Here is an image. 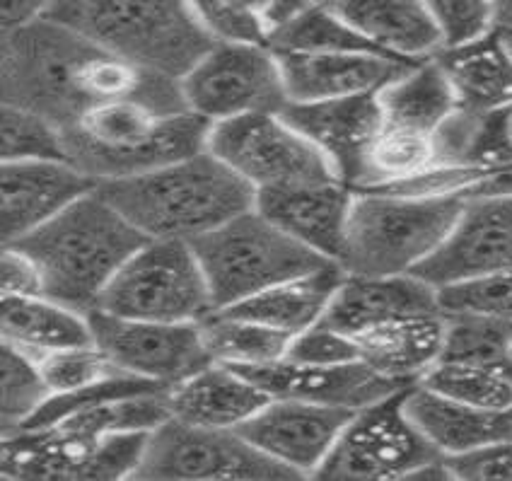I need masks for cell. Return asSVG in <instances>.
Returning <instances> with one entry per match:
<instances>
[{
  "label": "cell",
  "instance_id": "6da1fadb",
  "mask_svg": "<svg viewBox=\"0 0 512 481\" xmlns=\"http://www.w3.org/2000/svg\"><path fill=\"white\" fill-rule=\"evenodd\" d=\"M128 97L170 114L186 109L179 80L119 59L54 17L3 34V102L66 129L87 109Z\"/></svg>",
  "mask_w": 512,
  "mask_h": 481
},
{
  "label": "cell",
  "instance_id": "7a4b0ae2",
  "mask_svg": "<svg viewBox=\"0 0 512 481\" xmlns=\"http://www.w3.org/2000/svg\"><path fill=\"white\" fill-rule=\"evenodd\" d=\"M97 191L148 240L194 242L256 206V189L211 150L143 175L104 179Z\"/></svg>",
  "mask_w": 512,
  "mask_h": 481
},
{
  "label": "cell",
  "instance_id": "3957f363",
  "mask_svg": "<svg viewBox=\"0 0 512 481\" xmlns=\"http://www.w3.org/2000/svg\"><path fill=\"white\" fill-rule=\"evenodd\" d=\"M145 242L148 237L95 189L15 245L42 269L44 295L90 315Z\"/></svg>",
  "mask_w": 512,
  "mask_h": 481
},
{
  "label": "cell",
  "instance_id": "277c9868",
  "mask_svg": "<svg viewBox=\"0 0 512 481\" xmlns=\"http://www.w3.org/2000/svg\"><path fill=\"white\" fill-rule=\"evenodd\" d=\"M211 126L189 109L170 114L128 97L87 109L61 131L68 160L104 182L143 175L201 153L208 148Z\"/></svg>",
  "mask_w": 512,
  "mask_h": 481
},
{
  "label": "cell",
  "instance_id": "5b68a950",
  "mask_svg": "<svg viewBox=\"0 0 512 481\" xmlns=\"http://www.w3.org/2000/svg\"><path fill=\"white\" fill-rule=\"evenodd\" d=\"M46 17L143 71L174 80L215 44L189 0H54Z\"/></svg>",
  "mask_w": 512,
  "mask_h": 481
},
{
  "label": "cell",
  "instance_id": "8992f818",
  "mask_svg": "<svg viewBox=\"0 0 512 481\" xmlns=\"http://www.w3.org/2000/svg\"><path fill=\"white\" fill-rule=\"evenodd\" d=\"M467 199L459 196H401L360 189L348 216L339 264L346 274H413L455 230Z\"/></svg>",
  "mask_w": 512,
  "mask_h": 481
},
{
  "label": "cell",
  "instance_id": "52a82bcc",
  "mask_svg": "<svg viewBox=\"0 0 512 481\" xmlns=\"http://www.w3.org/2000/svg\"><path fill=\"white\" fill-rule=\"evenodd\" d=\"M191 247L206 274L215 310H225L276 283L334 264L300 245L256 208L201 235Z\"/></svg>",
  "mask_w": 512,
  "mask_h": 481
},
{
  "label": "cell",
  "instance_id": "ba28073f",
  "mask_svg": "<svg viewBox=\"0 0 512 481\" xmlns=\"http://www.w3.org/2000/svg\"><path fill=\"white\" fill-rule=\"evenodd\" d=\"M97 310L128 320L203 322L215 307L191 242L148 240L121 266Z\"/></svg>",
  "mask_w": 512,
  "mask_h": 481
},
{
  "label": "cell",
  "instance_id": "9c48e42d",
  "mask_svg": "<svg viewBox=\"0 0 512 481\" xmlns=\"http://www.w3.org/2000/svg\"><path fill=\"white\" fill-rule=\"evenodd\" d=\"M409 387L356 411L314 479H413L416 472L442 457L406 414L404 397Z\"/></svg>",
  "mask_w": 512,
  "mask_h": 481
},
{
  "label": "cell",
  "instance_id": "30bf717a",
  "mask_svg": "<svg viewBox=\"0 0 512 481\" xmlns=\"http://www.w3.org/2000/svg\"><path fill=\"white\" fill-rule=\"evenodd\" d=\"M208 150L256 191L339 179L329 160L281 112L218 121L208 133Z\"/></svg>",
  "mask_w": 512,
  "mask_h": 481
},
{
  "label": "cell",
  "instance_id": "8fae6325",
  "mask_svg": "<svg viewBox=\"0 0 512 481\" xmlns=\"http://www.w3.org/2000/svg\"><path fill=\"white\" fill-rule=\"evenodd\" d=\"M186 109L211 124L288 104L278 54L269 44L215 42L179 80Z\"/></svg>",
  "mask_w": 512,
  "mask_h": 481
},
{
  "label": "cell",
  "instance_id": "7c38bea8",
  "mask_svg": "<svg viewBox=\"0 0 512 481\" xmlns=\"http://www.w3.org/2000/svg\"><path fill=\"white\" fill-rule=\"evenodd\" d=\"M133 479H300L228 428H203L170 416L148 436Z\"/></svg>",
  "mask_w": 512,
  "mask_h": 481
},
{
  "label": "cell",
  "instance_id": "4fadbf2b",
  "mask_svg": "<svg viewBox=\"0 0 512 481\" xmlns=\"http://www.w3.org/2000/svg\"><path fill=\"white\" fill-rule=\"evenodd\" d=\"M87 317L95 344L133 378L174 387L213 363L201 322L128 320L100 310Z\"/></svg>",
  "mask_w": 512,
  "mask_h": 481
},
{
  "label": "cell",
  "instance_id": "5bb4252c",
  "mask_svg": "<svg viewBox=\"0 0 512 481\" xmlns=\"http://www.w3.org/2000/svg\"><path fill=\"white\" fill-rule=\"evenodd\" d=\"M150 433L78 440L56 431H20L3 438L5 479H133Z\"/></svg>",
  "mask_w": 512,
  "mask_h": 481
},
{
  "label": "cell",
  "instance_id": "9a60e30c",
  "mask_svg": "<svg viewBox=\"0 0 512 481\" xmlns=\"http://www.w3.org/2000/svg\"><path fill=\"white\" fill-rule=\"evenodd\" d=\"M353 414L351 409L300 399H271L237 433L300 479H314Z\"/></svg>",
  "mask_w": 512,
  "mask_h": 481
},
{
  "label": "cell",
  "instance_id": "2e32d148",
  "mask_svg": "<svg viewBox=\"0 0 512 481\" xmlns=\"http://www.w3.org/2000/svg\"><path fill=\"white\" fill-rule=\"evenodd\" d=\"M505 271H512V194L469 199L445 245L413 274L445 288Z\"/></svg>",
  "mask_w": 512,
  "mask_h": 481
},
{
  "label": "cell",
  "instance_id": "e0dca14e",
  "mask_svg": "<svg viewBox=\"0 0 512 481\" xmlns=\"http://www.w3.org/2000/svg\"><path fill=\"white\" fill-rule=\"evenodd\" d=\"M97 179L68 160L3 162L0 237L15 245L97 189Z\"/></svg>",
  "mask_w": 512,
  "mask_h": 481
},
{
  "label": "cell",
  "instance_id": "ac0fdd59",
  "mask_svg": "<svg viewBox=\"0 0 512 481\" xmlns=\"http://www.w3.org/2000/svg\"><path fill=\"white\" fill-rule=\"evenodd\" d=\"M281 114L329 160L343 184L360 187L365 158L384 121L377 92L327 102H290Z\"/></svg>",
  "mask_w": 512,
  "mask_h": 481
},
{
  "label": "cell",
  "instance_id": "d6986e66",
  "mask_svg": "<svg viewBox=\"0 0 512 481\" xmlns=\"http://www.w3.org/2000/svg\"><path fill=\"white\" fill-rule=\"evenodd\" d=\"M235 368V365H232ZM271 399H300L360 411L409 385L377 373L365 361L341 365H300L293 361L237 368Z\"/></svg>",
  "mask_w": 512,
  "mask_h": 481
},
{
  "label": "cell",
  "instance_id": "ffe728a7",
  "mask_svg": "<svg viewBox=\"0 0 512 481\" xmlns=\"http://www.w3.org/2000/svg\"><path fill=\"white\" fill-rule=\"evenodd\" d=\"M353 191L348 184L331 182L295 184V187L256 191V211L285 230L300 245L339 262L346 245L348 216L353 206Z\"/></svg>",
  "mask_w": 512,
  "mask_h": 481
},
{
  "label": "cell",
  "instance_id": "44dd1931",
  "mask_svg": "<svg viewBox=\"0 0 512 481\" xmlns=\"http://www.w3.org/2000/svg\"><path fill=\"white\" fill-rule=\"evenodd\" d=\"M288 104L377 92L413 63L380 54H278Z\"/></svg>",
  "mask_w": 512,
  "mask_h": 481
},
{
  "label": "cell",
  "instance_id": "7402d4cb",
  "mask_svg": "<svg viewBox=\"0 0 512 481\" xmlns=\"http://www.w3.org/2000/svg\"><path fill=\"white\" fill-rule=\"evenodd\" d=\"M438 288L416 274L397 276H356L346 274L339 291L331 298L324 324L356 336L363 329L394 317L438 312Z\"/></svg>",
  "mask_w": 512,
  "mask_h": 481
},
{
  "label": "cell",
  "instance_id": "603a6c76",
  "mask_svg": "<svg viewBox=\"0 0 512 481\" xmlns=\"http://www.w3.org/2000/svg\"><path fill=\"white\" fill-rule=\"evenodd\" d=\"M174 419L203 428L237 431L259 414L271 397L228 363L213 361L167 392Z\"/></svg>",
  "mask_w": 512,
  "mask_h": 481
},
{
  "label": "cell",
  "instance_id": "cb8c5ba5",
  "mask_svg": "<svg viewBox=\"0 0 512 481\" xmlns=\"http://www.w3.org/2000/svg\"><path fill=\"white\" fill-rule=\"evenodd\" d=\"M445 334L447 315L438 310L372 324L353 339L358 344L360 361L401 385H413L440 361Z\"/></svg>",
  "mask_w": 512,
  "mask_h": 481
},
{
  "label": "cell",
  "instance_id": "d4e9b609",
  "mask_svg": "<svg viewBox=\"0 0 512 481\" xmlns=\"http://www.w3.org/2000/svg\"><path fill=\"white\" fill-rule=\"evenodd\" d=\"M404 409L442 457L462 455L496 440H512V411L469 407L418 382L406 390Z\"/></svg>",
  "mask_w": 512,
  "mask_h": 481
},
{
  "label": "cell",
  "instance_id": "484cf974",
  "mask_svg": "<svg viewBox=\"0 0 512 481\" xmlns=\"http://www.w3.org/2000/svg\"><path fill=\"white\" fill-rule=\"evenodd\" d=\"M331 8L397 61H426L442 49L440 30L423 0H334Z\"/></svg>",
  "mask_w": 512,
  "mask_h": 481
},
{
  "label": "cell",
  "instance_id": "4316f807",
  "mask_svg": "<svg viewBox=\"0 0 512 481\" xmlns=\"http://www.w3.org/2000/svg\"><path fill=\"white\" fill-rule=\"evenodd\" d=\"M343 278H346V271L341 264L334 262L322 266V269H314L310 274L276 283V286L220 312L266 324L278 332L295 336L324 320L331 298L339 291Z\"/></svg>",
  "mask_w": 512,
  "mask_h": 481
},
{
  "label": "cell",
  "instance_id": "83f0119b",
  "mask_svg": "<svg viewBox=\"0 0 512 481\" xmlns=\"http://www.w3.org/2000/svg\"><path fill=\"white\" fill-rule=\"evenodd\" d=\"M0 336L37 361L54 351L95 341L90 317L49 295H0Z\"/></svg>",
  "mask_w": 512,
  "mask_h": 481
},
{
  "label": "cell",
  "instance_id": "f1b7e54d",
  "mask_svg": "<svg viewBox=\"0 0 512 481\" xmlns=\"http://www.w3.org/2000/svg\"><path fill=\"white\" fill-rule=\"evenodd\" d=\"M435 59L445 68L462 109L491 114L512 107V56L496 30L474 42L445 46Z\"/></svg>",
  "mask_w": 512,
  "mask_h": 481
},
{
  "label": "cell",
  "instance_id": "f546056e",
  "mask_svg": "<svg viewBox=\"0 0 512 481\" xmlns=\"http://www.w3.org/2000/svg\"><path fill=\"white\" fill-rule=\"evenodd\" d=\"M384 124L433 133L459 109L457 92L438 59L418 61L377 90Z\"/></svg>",
  "mask_w": 512,
  "mask_h": 481
},
{
  "label": "cell",
  "instance_id": "4dcf8cb0",
  "mask_svg": "<svg viewBox=\"0 0 512 481\" xmlns=\"http://www.w3.org/2000/svg\"><path fill=\"white\" fill-rule=\"evenodd\" d=\"M167 392L170 390H150L104 399L73 411L51 428L78 440H100L116 433H153L172 416Z\"/></svg>",
  "mask_w": 512,
  "mask_h": 481
},
{
  "label": "cell",
  "instance_id": "1f68e13d",
  "mask_svg": "<svg viewBox=\"0 0 512 481\" xmlns=\"http://www.w3.org/2000/svg\"><path fill=\"white\" fill-rule=\"evenodd\" d=\"M276 54H382L331 5H310L271 32ZM392 59V56H389Z\"/></svg>",
  "mask_w": 512,
  "mask_h": 481
},
{
  "label": "cell",
  "instance_id": "d6a6232c",
  "mask_svg": "<svg viewBox=\"0 0 512 481\" xmlns=\"http://www.w3.org/2000/svg\"><path fill=\"white\" fill-rule=\"evenodd\" d=\"M435 165H440V155L433 133L382 121V129L372 141L368 158H365L363 179H360L358 189L387 187V184L401 182V179L421 175Z\"/></svg>",
  "mask_w": 512,
  "mask_h": 481
},
{
  "label": "cell",
  "instance_id": "836d02e7",
  "mask_svg": "<svg viewBox=\"0 0 512 481\" xmlns=\"http://www.w3.org/2000/svg\"><path fill=\"white\" fill-rule=\"evenodd\" d=\"M201 327L213 361L235 365V368L281 361L293 339L290 334L278 332L266 324L242 320L220 310L208 315Z\"/></svg>",
  "mask_w": 512,
  "mask_h": 481
},
{
  "label": "cell",
  "instance_id": "e575fe53",
  "mask_svg": "<svg viewBox=\"0 0 512 481\" xmlns=\"http://www.w3.org/2000/svg\"><path fill=\"white\" fill-rule=\"evenodd\" d=\"M418 385L488 411H512V370L496 365L438 361Z\"/></svg>",
  "mask_w": 512,
  "mask_h": 481
},
{
  "label": "cell",
  "instance_id": "d590c367",
  "mask_svg": "<svg viewBox=\"0 0 512 481\" xmlns=\"http://www.w3.org/2000/svg\"><path fill=\"white\" fill-rule=\"evenodd\" d=\"M51 390L46 385L37 358L27 356L15 346H0V426L3 438L15 436L37 411L49 402Z\"/></svg>",
  "mask_w": 512,
  "mask_h": 481
},
{
  "label": "cell",
  "instance_id": "8d00e7d4",
  "mask_svg": "<svg viewBox=\"0 0 512 481\" xmlns=\"http://www.w3.org/2000/svg\"><path fill=\"white\" fill-rule=\"evenodd\" d=\"M512 324L474 315H447V334L440 361L496 365L512 370Z\"/></svg>",
  "mask_w": 512,
  "mask_h": 481
},
{
  "label": "cell",
  "instance_id": "74e56055",
  "mask_svg": "<svg viewBox=\"0 0 512 481\" xmlns=\"http://www.w3.org/2000/svg\"><path fill=\"white\" fill-rule=\"evenodd\" d=\"M0 158H3V162L68 160L61 126L44 117V114L32 112V109L3 102Z\"/></svg>",
  "mask_w": 512,
  "mask_h": 481
},
{
  "label": "cell",
  "instance_id": "f35d334b",
  "mask_svg": "<svg viewBox=\"0 0 512 481\" xmlns=\"http://www.w3.org/2000/svg\"><path fill=\"white\" fill-rule=\"evenodd\" d=\"M39 368H42L51 394H71L114 378V375H126L109 361L107 353L95 341L49 353L39 361Z\"/></svg>",
  "mask_w": 512,
  "mask_h": 481
},
{
  "label": "cell",
  "instance_id": "ab89813d",
  "mask_svg": "<svg viewBox=\"0 0 512 481\" xmlns=\"http://www.w3.org/2000/svg\"><path fill=\"white\" fill-rule=\"evenodd\" d=\"M445 315H474L512 324V271L438 288Z\"/></svg>",
  "mask_w": 512,
  "mask_h": 481
},
{
  "label": "cell",
  "instance_id": "60d3db41",
  "mask_svg": "<svg viewBox=\"0 0 512 481\" xmlns=\"http://www.w3.org/2000/svg\"><path fill=\"white\" fill-rule=\"evenodd\" d=\"M445 46H459L496 30L493 0H423Z\"/></svg>",
  "mask_w": 512,
  "mask_h": 481
},
{
  "label": "cell",
  "instance_id": "b9f144b4",
  "mask_svg": "<svg viewBox=\"0 0 512 481\" xmlns=\"http://www.w3.org/2000/svg\"><path fill=\"white\" fill-rule=\"evenodd\" d=\"M285 361L300 365H341L360 361V351L353 336L319 322L290 339Z\"/></svg>",
  "mask_w": 512,
  "mask_h": 481
},
{
  "label": "cell",
  "instance_id": "7bdbcfd3",
  "mask_svg": "<svg viewBox=\"0 0 512 481\" xmlns=\"http://www.w3.org/2000/svg\"><path fill=\"white\" fill-rule=\"evenodd\" d=\"M196 17L215 42H269V30L232 0H189Z\"/></svg>",
  "mask_w": 512,
  "mask_h": 481
},
{
  "label": "cell",
  "instance_id": "ee69618b",
  "mask_svg": "<svg viewBox=\"0 0 512 481\" xmlns=\"http://www.w3.org/2000/svg\"><path fill=\"white\" fill-rule=\"evenodd\" d=\"M452 479L512 481V440H496L462 455L445 457Z\"/></svg>",
  "mask_w": 512,
  "mask_h": 481
},
{
  "label": "cell",
  "instance_id": "f6af8a7d",
  "mask_svg": "<svg viewBox=\"0 0 512 481\" xmlns=\"http://www.w3.org/2000/svg\"><path fill=\"white\" fill-rule=\"evenodd\" d=\"M0 295H44V276L37 262L17 245H3L0 257Z\"/></svg>",
  "mask_w": 512,
  "mask_h": 481
},
{
  "label": "cell",
  "instance_id": "bcb514c9",
  "mask_svg": "<svg viewBox=\"0 0 512 481\" xmlns=\"http://www.w3.org/2000/svg\"><path fill=\"white\" fill-rule=\"evenodd\" d=\"M237 8H242L244 13L254 15L256 20L264 22V27L269 30V37L273 30L285 25L288 20H293L295 15L302 13L310 5H317L314 0H232Z\"/></svg>",
  "mask_w": 512,
  "mask_h": 481
},
{
  "label": "cell",
  "instance_id": "7dc6e473",
  "mask_svg": "<svg viewBox=\"0 0 512 481\" xmlns=\"http://www.w3.org/2000/svg\"><path fill=\"white\" fill-rule=\"evenodd\" d=\"M54 0H0V20H3V34L17 32L32 25L39 17L46 15Z\"/></svg>",
  "mask_w": 512,
  "mask_h": 481
},
{
  "label": "cell",
  "instance_id": "c3c4849f",
  "mask_svg": "<svg viewBox=\"0 0 512 481\" xmlns=\"http://www.w3.org/2000/svg\"><path fill=\"white\" fill-rule=\"evenodd\" d=\"M496 27H512V0L496 3Z\"/></svg>",
  "mask_w": 512,
  "mask_h": 481
},
{
  "label": "cell",
  "instance_id": "681fc988",
  "mask_svg": "<svg viewBox=\"0 0 512 481\" xmlns=\"http://www.w3.org/2000/svg\"><path fill=\"white\" fill-rule=\"evenodd\" d=\"M496 32H498V37L503 39L505 49H508L510 56H512V27H496Z\"/></svg>",
  "mask_w": 512,
  "mask_h": 481
},
{
  "label": "cell",
  "instance_id": "f907efd6",
  "mask_svg": "<svg viewBox=\"0 0 512 481\" xmlns=\"http://www.w3.org/2000/svg\"><path fill=\"white\" fill-rule=\"evenodd\" d=\"M505 131H508L510 146H512V107L505 109Z\"/></svg>",
  "mask_w": 512,
  "mask_h": 481
},
{
  "label": "cell",
  "instance_id": "816d5d0a",
  "mask_svg": "<svg viewBox=\"0 0 512 481\" xmlns=\"http://www.w3.org/2000/svg\"><path fill=\"white\" fill-rule=\"evenodd\" d=\"M314 3H319V5H334V0H314Z\"/></svg>",
  "mask_w": 512,
  "mask_h": 481
},
{
  "label": "cell",
  "instance_id": "f5cc1de1",
  "mask_svg": "<svg viewBox=\"0 0 512 481\" xmlns=\"http://www.w3.org/2000/svg\"><path fill=\"white\" fill-rule=\"evenodd\" d=\"M510 358H512V336H510Z\"/></svg>",
  "mask_w": 512,
  "mask_h": 481
},
{
  "label": "cell",
  "instance_id": "db71d44e",
  "mask_svg": "<svg viewBox=\"0 0 512 481\" xmlns=\"http://www.w3.org/2000/svg\"><path fill=\"white\" fill-rule=\"evenodd\" d=\"M493 3H498V0H493Z\"/></svg>",
  "mask_w": 512,
  "mask_h": 481
}]
</instances>
